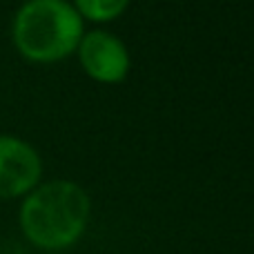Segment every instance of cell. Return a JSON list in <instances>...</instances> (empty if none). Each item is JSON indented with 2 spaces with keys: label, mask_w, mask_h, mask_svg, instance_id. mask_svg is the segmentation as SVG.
<instances>
[{
  "label": "cell",
  "mask_w": 254,
  "mask_h": 254,
  "mask_svg": "<svg viewBox=\"0 0 254 254\" xmlns=\"http://www.w3.org/2000/svg\"><path fill=\"white\" fill-rule=\"evenodd\" d=\"M89 219V196L71 181L36 188L20 207V228L34 246L61 250L80 239Z\"/></svg>",
  "instance_id": "obj_1"
},
{
  "label": "cell",
  "mask_w": 254,
  "mask_h": 254,
  "mask_svg": "<svg viewBox=\"0 0 254 254\" xmlns=\"http://www.w3.org/2000/svg\"><path fill=\"white\" fill-rule=\"evenodd\" d=\"M83 18L65 0H27L13 18V43L25 58L54 63L78 49Z\"/></svg>",
  "instance_id": "obj_2"
},
{
  "label": "cell",
  "mask_w": 254,
  "mask_h": 254,
  "mask_svg": "<svg viewBox=\"0 0 254 254\" xmlns=\"http://www.w3.org/2000/svg\"><path fill=\"white\" fill-rule=\"evenodd\" d=\"M40 156L16 136H0V198H13L36 188L40 179Z\"/></svg>",
  "instance_id": "obj_3"
},
{
  "label": "cell",
  "mask_w": 254,
  "mask_h": 254,
  "mask_svg": "<svg viewBox=\"0 0 254 254\" xmlns=\"http://www.w3.org/2000/svg\"><path fill=\"white\" fill-rule=\"evenodd\" d=\"M80 65L101 83H119L129 69V54L116 36L107 31H89L78 45Z\"/></svg>",
  "instance_id": "obj_4"
},
{
  "label": "cell",
  "mask_w": 254,
  "mask_h": 254,
  "mask_svg": "<svg viewBox=\"0 0 254 254\" xmlns=\"http://www.w3.org/2000/svg\"><path fill=\"white\" fill-rule=\"evenodd\" d=\"M74 2H76V11L87 16L89 20L105 22L121 16L129 0H74Z\"/></svg>",
  "instance_id": "obj_5"
}]
</instances>
